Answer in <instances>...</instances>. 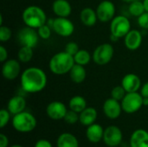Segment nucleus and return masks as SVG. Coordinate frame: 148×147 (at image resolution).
Here are the masks:
<instances>
[{
    "label": "nucleus",
    "instance_id": "obj_1",
    "mask_svg": "<svg viewBox=\"0 0 148 147\" xmlns=\"http://www.w3.org/2000/svg\"><path fill=\"white\" fill-rule=\"evenodd\" d=\"M21 88L29 94H36L42 91L47 86L48 77L43 69L37 67H29L21 74Z\"/></svg>",
    "mask_w": 148,
    "mask_h": 147
},
{
    "label": "nucleus",
    "instance_id": "obj_2",
    "mask_svg": "<svg viewBox=\"0 0 148 147\" xmlns=\"http://www.w3.org/2000/svg\"><path fill=\"white\" fill-rule=\"evenodd\" d=\"M75 63L74 56L64 50L55 54L50 58L49 68L54 75H62L69 73Z\"/></svg>",
    "mask_w": 148,
    "mask_h": 147
},
{
    "label": "nucleus",
    "instance_id": "obj_3",
    "mask_svg": "<svg viewBox=\"0 0 148 147\" xmlns=\"http://www.w3.org/2000/svg\"><path fill=\"white\" fill-rule=\"evenodd\" d=\"M25 26L38 29L48 21L45 11L37 5H29L24 9L22 15Z\"/></svg>",
    "mask_w": 148,
    "mask_h": 147
},
{
    "label": "nucleus",
    "instance_id": "obj_4",
    "mask_svg": "<svg viewBox=\"0 0 148 147\" xmlns=\"http://www.w3.org/2000/svg\"><path fill=\"white\" fill-rule=\"evenodd\" d=\"M36 125L37 121L36 117L29 112L23 111L16 115H13L12 126L18 133H30L36 129Z\"/></svg>",
    "mask_w": 148,
    "mask_h": 147
},
{
    "label": "nucleus",
    "instance_id": "obj_5",
    "mask_svg": "<svg viewBox=\"0 0 148 147\" xmlns=\"http://www.w3.org/2000/svg\"><path fill=\"white\" fill-rule=\"evenodd\" d=\"M47 23L56 34L62 37H69L75 31V25L68 17L56 16V18H49Z\"/></svg>",
    "mask_w": 148,
    "mask_h": 147
},
{
    "label": "nucleus",
    "instance_id": "obj_6",
    "mask_svg": "<svg viewBox=\"0 0 148 147\" xmlns=\"http://www.w3.org/2000/svg\"><path fill=\"white\" fill-rule=\"evenodd\" d=\"M131 23L127 16L124 15H118L114 17L110 23L111 35L117 38H123L131 30Z\"/></svg>",
    "mask_w": 148,
    "mask_h": 147
},
{
    "label": "nucleus",
    "instance_id": "obj_7",
    "mask_svg": "<svg viewBox=\"0 0 148 147\" xmlns=\"http://www.w3.org/2000/svg\"><path fill=\"white\" fill-rule=\"evenodd\" d=\"M114 54V47L111 43H102L95 48L93 52V61L99 66L108 64L113 59Z\"/></svg>",
    "mask_w": 148,
    "mask_h": 147
},
{
    "label": "nucleus",
    "instance_id": "obj_8",
    "mask_svg": "<svg viewBox=\"0 0 148 147\" xmlns=\"http://www.w3.org/2000/svg\"><path fill=\"white\" fill-rule=\"evenodd\" d=\"M122 110L126 113H134L138 112L143 106V96L139 92L127 93L121 101Z\"/></svg>",
    "mask_w": 148,
    "mask_h": 147
},
{
    "label": "nucleus",
    "instance_id": "obj_9",
    "mask_svg": "<svg viewBox=\"0 0 148 147\" xmlns=\"http://www.w3.org/2000/svg\"><path fill=\"white\" fill-rule=\"evenodd\" d=\"M39 38L37 29L28 26L21 29L17 33V41L21 46H28L34 49L37 45Z\"/></svg>",
    "mask_w": 148,
    "mask_h": 147
},
{
    "label": "nucleus",
    "instance_id": "obj_10",
    "mask_svg": "<svg viewBox=\"0 0 148 147\" xmlns=\"http://www.w3.org/2000/svg\"><path fill=\"white\" fill-rule=\"evenodd\" d=\"M95 10H96L98 20L101 23L111 22L115 16V12H116L115 5L110 0L101 1L98 4Z\"/></svg>",
    "mask_w": 148,
    "mask_h": 147
},
{
    "label": "nucleus",
    "instance_id": "obj_11",
    "mask_svg": "<svg viewBox=\"0 0 148 147\" xmlns=\"http://www.w3.org/2000/svg\"><path fill=\"white\" fill-rule=\"evenodd\" d=\"M123 134L117 126H109L104 130L103 141L109 147H117L122 142Z\"/></svg>",
    "mask_w": 148,
    "mask_h": 147
},
{
    "label": "nucleus",
    "instance_id": "obj_12",
    "mask_svg": "<svg viewBox=\"0 0 148 147\" xmlns=\"http://www.w3.org/2000/svg\"><path fill=\"white\" fill-rule=\"evenodd\" d=\"M21 74V62L16 59L5 61L2 66V75L4 79L13 81Z\"/></svg>",
    "mask_w": 148,
    "mask_h": 147
},
{
    "label": "nucleus",
    "instance_id": "obj_13",
    "mask_svg": "<svg viewBox=\"0 0 148 147\" xmlns=\"http://www.w3.org/2000/svg\"><path fill=\"white\" fill-rule=\"evenodd\" d=\"M68 112L67 107L62 101H55L48 104L46 107L47 116L53 120H63Z\"/></svg>",
    "mask_w": 148,
    "mask_h": 147
},
{
    "label": "nucleus",
    "instance_id": "obj_14",
    "mask_svg": "<svg viewBox=\"0 0 148 147\" xmlns=\"http://www.w3.org/2000/svg\"><path fill=\"white\" fill-rule=\"evenodd\" d=\"M102 109L104 114L110 120L118 119L121 116V112L123 111L121 103L112 97L105 101V102L103 103Z\"/></svg>",
    "mask_w": 148,
    "mask_h": 147
},
{
    "label": "nucleus",
    "instance_id": "obj_15",
    "mask_svg": "<svg viewBox=\"0 0 148 147\" xmlns=\"http://www.w3.org/2000/svg\"><path fill=\"white\" fill-rule=\"evenodd\" d=\"M142 41V34L138 29H131L124 37V44L126 48L131 51L137 50L141 46Z\"/></svg>",
    "mask_w": 148,
    "mask_h": 147
},
{
    "label": "nucleus",
    "instance_id": "obj_16",
    "mask_svg": "<svg viewBox=\"0 0 148 147\" xmlns=\"http://www.w3.org/2000/svg\"><path fill=\"white\" fill-rule=\"evenodd\" d=\"M121 86L127 93L138 92L141 88V80L135 74H127L121 80Z\"/></svg>",
    "mask_w": 148,
    "mask_h": 147
},
{
    "label": "nucleus",
    "instance_id": "obj_17",
    "mask_svg": "<svg viewBox=\"0 0 148 147\" xmlns=\"http://www.w3.org/2000/svg\"><path fill=\"white\" fill-rule=\"evenodd\" d=\"M52 10L59 17H69L72 12V7L68 0H55L52 3Z\"/></svg>",
    "mask_w": 148,
    "mask_h": 147
},
{
    "label": "nucleus",
    "instance_id": "obj_18",
    "mask_svg": "<svg viewBox=\"0 0 148 147\" xmlns=\"http://www.w3.org/2000/svg\"><path fill=\"white\" fill-rule=\"evenodd\" d=\"M104 130L105 129H103V127L100 124L94 123L87 126L86 137L88 140L91 143H99L101 140L103 139Z\"/></svg>",
    "mask_w": 148,
    "mask_h": 147
},
{
    "label": "nucleus",
    "instance_id": "obj_19",
    "mask_svg": "<svg viewBox=\"0 0 148 147\" xmlns=\"http://www.w3.org/2000/svg\"><path fill=\"white\" fill-rule=\"evenodd\" d=\"M130 147H148V132L144 129L135 130L130 137Z\"/></svg>",
    "mask_w": 148,
    "mask_h": 147
},
{
    "label": "nucleus",
    "instance_id": "obj_20",
    "mask_svg": "<svg viewBox=\"0 0 148 147\" xmlns=\"http://www.w3.org/2000/svg\"><path fill=\"white\" fill-rule=\"evenodd\" d=\"M26 100L22 95H15L11 97L7 105V109L12 115H16L25 110Z\"/></svg>",
    "mask_w": 148,
    "mask_h": 147
},
{
    "label": "nucleus",
    "instance_id": "obj_21",
    "mask_svg": "<svg viewBox=\"0 0 148 147\" xmlns=\"http://www.w3.org/2000/svg\"><path fill=\"white\" fill-rule=\"evenodd\" d=\"M98 113L95 107H86L82 113H79V122L85 126H88L95 123Z\"/></svg>",
    "mask_w": 148,
    "mask_h": 147
},
{
    "label": "nucleus",
    "instance_id": "obj_22",
    "mask_svg": "<svg viewBox=\"0 0 148 147\" xmlns=\"http://www.w3.org/2000/svg\"><path fill=\"white\" fill-rule=\"evenodd\" d=\"M80 19H81V22L85 26H88V27L94 26L97 23V20H98L96 10H93L90 7L83 8L80 13Z\"/></svg>",
    "mask_w": 148,
    "mask_h": 147
},
{
    "label": "nucleus",
    "instance_id": "obj_23",
    "mask_svg": "<svg viewBox=\"0 0 148 147\" xmlns=\"http://www.w3.org/2000/svg\"><path fill=\"white\" fill-rule=\"evenodd\" d=\"M57 147H79L77 138L69 133H63L59 135L57 141Z\"/></svg>",
    "mask_w": 148,
    "mask_h": 147
},
{
    "label": "nucleus",
    "instance_id": "obj_24",
    "mask_svg": "<svg viewBox=\"0 0 148 147\" xmlns=\"http://www.w3.org/2000/svg\"><path fill=\"white\" fill-rule=\"evenodd\" d=\"M69 74V77L71 81L76 84L82 83L87 77V72H86L84 66H82L76 63H75V65L73 66V68H71Z\"/></svg>",
    "mask_w": 148,
    "mask_h": 147
},
{
    "label": "nucleus",
    "instance_id": "obj_25",
    "mask_svg": "<svg viewBox=\"0 0 148 147\" xmlns=\"http://www.w3.org/2000/svg\"><path fill=\"white\" fill-rule=\"evenodd\" d=\"M69 107L70 110H73V111L80 113L87 107V101L83 96L75 95L69 100Z\"/></svg>",
    "mask_w": 148,
    "mask_h": 147
},
{
    "label": "nucleus",
    "instance_id": "obj_26",
    "mask_svg": "<svg viewBox=\"0 0 148 147\" xmlns=\"http://www.w3.org/2000/svg\"><path fill=\"white\" fill-rule=\"evenodd\" d=\"M34 55L33 48L28 46H21L17 52V60L20 62L27 63L31 61Z\"/></svg>",
    "mask_w": 148,
    "mask_h": 147
},
{
    "label": "nucleus",
    "instance_id": "obj_27",
    "mask_svg": "<svg viewBox=\"0 0 148 147\" xmlns=\"http://www.w3.org/2000/svg\"><path fill=\"white\" fill-rule=\"evenodd\" d=\"M74 59L76 64L85 67L91 62V60H93V56L87 49H79V51L74 55Z\"/></svg>",
    "mask_w": 148,
    "mask_h": 147
},
{
    "label": "nucleus",
    "instance_id": "obj_28",
    "mask_svg": "<svg viewBox=\"0 0 148 147\" xmlns=\"http://www.w3.org/2000/svg\"><path fill=\"white\" fill-rule=\"evenodd\" d=\"M128 11L133 16H135L138 18L140 16H141L146 11L143 1L134 0L132 3H130L129 6H128Z\"/></svg>",
    "mask_w": 148,
    "mask_h": 147
},
{
    "label": "nucleus",
    "instance_id": "obj_29",
    "mask_svg": "<svg viewBox=\"0 0 148 147\" xmlns=\"http://www.w3.org/2000/svg\"><path fill=\"white\" fill-rule=\"evenodd\" d=\"M52 28L46 23L45 24L42 25L37 29V33L39 35V37L42 40H48L51 36V32H52Z\"/></svg>",
    "mask_w": 148,
    "mask_h": 147
},
{
    "label": "nucleus",
    "instance_id": "obj_30",
    "mask_svg": "<svg viewBox=\"0 0 148 147\" xmlns=\"http://www.w3.org/2000/svg\"><path fill=\"white\" fill-rule=\"evenodd\" d=\"M126 94H127V92L121 85L114 87L111 91V97L119 101H121Z\"/></svg>",
    "mask_w": 148,
    "mask_h": 147
},
{
    "label": "nucleus",
    "instance_id": "obj_31",
    "mask_svg": "<svg viewBox=\"0 0 148 147\" xmlns=\"http://www.w3.org/2000/svg\"><path fill=\"white\" fill-rule=\"evenodd\" d=\"M63 120L67 124L74 125L77 121H79V113L69 109V110H68V112H67V113H66Z\"/></svg>",
    "mask_w": 148,
    "mask_h": 147
},
{
    "label": "nucleus",
    "instance_id": "obj_32",
    "mask_svg": "<svg viewBox=\"0 0 148 147\" xmlns=\"http://www.w3.org/2000/svg\"><path fill=\"white\" fill-rule=\"evenodd\" d=\"M11 36H12V30L10 29V28L4 25L0 26V41L2 42H5L9 41L11 38Z\"/></svg>",
    "mask_w": 148,
    "mask_h": 147
},
{
    "label": "nucleus",
    "instance_id": "obj_33",
    "mask_svg": "<svg viewBox=\"0 0 148 147\" xmlns=\"http://www.w3.org/2000/svg\"><path fill=\"white\" fill-rule=\"evenodd\" d=\"M10 115L11 113L9 112L8 109H1L0 110V127L3 128L5 126H7V124L9 123L10 120Z\"/></svg>",
    "mask_w": 148,
    "mask_h": 147
},
{
    "label": "nucleus",
    "instance_id": "obj_34",
    "mask_svg": "<svg viewBox=\"0 0 148 147\" xmlns=\"http://www.w3.org/2000/svg\"><path fill=\"white\" fill-rule=\"evenodd\" d=\"M79 46L76 42H69L66 44L65 46V51L69 54H70L71 55H75L78 51H79Z\"/></svg>",
    "mask_w": 148,
    "mask_h": 147
},
{
    "label": "nucleus",
    "instance_id": "obj_35",
    "mask_svg": "<svg viewBox=\"0 0 148 147\" xmlns=\"http://www.w3.org/2000/svg\"><path fill=\"white\" fill-rule=\"evenodd\" d=\"M138 21V24L139 26L143 29H147L148 30V12L145 11L141 16H140L137 18Z\"/></svg>",
    "mask_w": 148,
    "mask_h": 147
},
{
    "label": "nucleus",
    "instance_id": "obj_36",
    "mask_svg": "<svg viewBox=\"0 0 148 147\" xmlns=\"http://www.w3.org/2000/svg\"><path fill=\"white\" fill-rule=\"evenodd\" d=\"M34 147H53V146L49 140L45 139H41L36 142Z\"/></svg>",
    "mask_w": 148,
    "mask_h": 147
},
{
    "label": "nucleus",
    "instance_id": "obj_37",
    "mask_svg": "<svg viewBox=\"0 0 148 147\" xmlns=\"http://www.w3.org/2000/svg\"><path fill=\"white\" fill-rule=\"evenodd\" d=\"M7 60H8V51L3 45H1L0 46V62L3 63Z\"/></svg>",
    "mask_w": 148,
    "mask_h": 147
},
{
    "label": "nucleus",
    "instance_id": "obj_38",
    "mask_svg": "<svg viewBox=\"0 0 148 147\" xmlns=\"http://www.w3.org/2000/svg\"><path fill=\"white\" fill-rule=\"evenodd\" d=\"M8 146H9L8 137L5 134L1 133L0 134V147H8Z\"/></svg>",
    "mask_w": 148,
    "mask_h": 147
},
{
    "label": "nucleus",
    "instance_id": "obj_39",
    "mask_svg": "<svg viewBox=\"0 0 148 147\" xmlns=\"http://www.w3.org/2000/svg\"><path fill=\"white\" fill-rule=\"evenodd\" d=\"M140 94L143 97H148V81L145 82L140 88Z\"/></svg>",
    "mask_w": 148,
    "mask_h": 147
},
{
    "label": "nucleus",
    "instance_id": "obj_40",
    "mask_svg": "<svg viewBox=\"0 0 148 147\" xmlns=\"http://www.w3.org/2000/svg\"><path fill=\"white\" fill-rule=\"evenodd\" d=\"M143 106L148 107V97H143Z\"/></svg>",
    "mask_w": 148,
    "mask_h": 147
},
{
    "label": "nucleus",
    "instance_id": "obj_41",
    "mask_svg": "<svg viewBox=\"0 0 148 147\" xmlns=\"http://www.w3.org/2000/svg\"><path fill=\"white\" fill-rule=\"evenodd\" d=\"M143 3H144L146 11H147L148 12V0H143Z\"/></svg>",
    "mask_w": 148,
    "mask_h": 147
},
{
    "label": "nucleus",
    "instance_id": "obj_42",
    "mask_svg": "<svg viewBox=\"0 0 148 147\" xmlns=\"http://www.w3.org/2000/svg\"><path fill=\"white\" fill-rule=\"evenodd\" d=\"M123 2H125V3H132L133 1H134V0H122Z\"/></svg>",
    "mask_w": 148,
    "mask_h": 147
},
{
    "label": "nucleus",
    "instance_id": "obj_43",
    "mask_svg": "<svg viewBox=\"0 0 148 147\" xmlns=\"http://www.w3.org/2000/svg\"><path fill=\"white\" fill-rule=\"evenodd\" d=\"M10 147H23V146H20V145H13V146H11Z\"/></svg>",
    "mask_w": 148,
    "mask_h": 147
}]
</instances>
